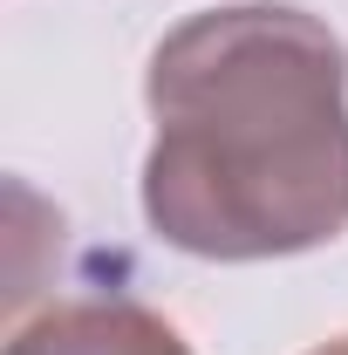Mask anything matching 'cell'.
<instances>
[{"mask_svg":"<svg viewBox=\"0 0 348 355\" xmlns=\"http://www.w3.org/2000/svg\"><path fill=\"white\" fill-rule=\"evenodd\" d=\"M7 355H191V342L137 301H62L14 328Z\"/></svg>","mask_w":348,"mask_h":355,"instance_id":"cell-2","label":"cell"},{"mask_svg":"<svg viewBox=\"0 0 348 355\" xmlns=\"http://www.w3.org/2000/svg\"><path fill=\"white\" fill-rule=\"evenodd\" d=\"M143 219L191 260H287L348 232V48L287 0L177 21L143 76Z\"/></svg>","mask_w":348,"mask_h":355,"instance_id":"cell-1","label":"cell"},{"mask_svg":"<svg viewBox=\"0 0 348 355\" xmlns=\"http://www.w3.org/2000/svg\"><path fill=\"white\" fill-rule=\"evenodd\" d=\"M307 355H348V335H335V342H321V349H307Z\"/></svg>","mask_w":348,"mask_h":355,"instance_id":"cell-3","label":"cell"}]
</instances>
